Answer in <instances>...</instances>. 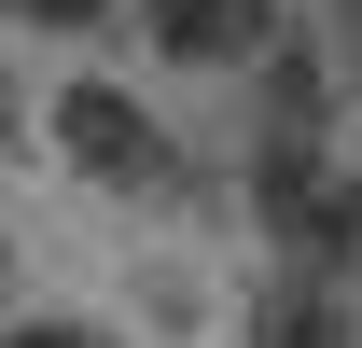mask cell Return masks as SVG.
<instances>
[{
  "label": "cell",
  "mask_w": 362,
  "mask_h": 348,
  "mask_svg": "<svg viewBox=\"0 0 362 348\" xmlns=\"http://www.w3.org/2000/svg\"><path fill=\"white\" fill-rule=\"evenodd\" d=\"M251 195H265V237L293 251V279H334L362 251V168H334L320 139H251Z\"/></svg>",
  "instance_id": "1"
},
{
  "label": "cell",
  "mask_w": 362,
  "mask_h": 348,
  "mask_svg": "<svg viewBox=\"0 0 362 348\" xmlns=\"http://www.w3.org/2000/svg\"><path fill=\"white\" fill-rule=\"evenodd\" d=\"M42 126H56V153H70L98 195H181L168 126H153L126 84H98V70H84V84H56V98H42Z\"/></svg>",
  "instance_id": "2"
},
{
  "label": "cell",
  "mask_w": 362,
  "mask_h": 348,
  "mask_svg": "<svg viewBox=\"0 0 362 348\" xmlns=\"http://www.w3.org/2000/svg\"><path fill=\"white\" fill-rule=\"evenodd\" d=\"M139 28L168 70H251L279 42V0H139Z\"/></svg>",
  "instance_id": "3"
},
{
  "label": "cell",
  "mask_w": 362,
  "mask_h": 348,
  "mask_svg": "<svg viewBox=\"0 0 362 348\" xmlns=\"http://www.w3.org/2000/svg\"><path fill=\"white\" fill-rule=\"evenodd\" d=\"M251 348H349L334 279H265V293H251Z\"/></svg>",
  "instance_id": "4"
},
{
  "label": "cell",
  "mask_w": 362,
  "mask_h": 348,
  "mask_svg": "<svg viewBox=\"0 0 362 348\" xmlns=\"http://www.w3.org/2000/svg\"><path fill=\"white\" fill-rule=\"evenodd\" d=\"M112 0H0V28H98Z\"/></svg>",
  "instance_id": "5"
},
{
  "label": "cell",
  "mask_w": 362,
  "mask_h": 348,
  "mask_svg": "<svg viewBox=\"0 0 362 348\" xmlns=\"http://www.w3.org/2000/svg\"><path fill=\"white\" fill-rule=\"evenodd\" d=\"M0 348H126V335H98V320H14Z\"/></svg>",
  "instance_id": "6"
},
{
  "label": "cell",
  "mask_w": 362,
  "mask_h": 348,
  "mask_svg": "<svg viewBox=\"0 0 362 348\" xmlns=\"http://www.w3.org/2000/svg\"><path fill=\"white\" fill-rule=\"evenodd\" d=\"M0 126H14V98H0Z\"/></svg>",
  "instance_id": "7"
},
{
  "label": "cell",
  "mask_w": 362,
  "mask_h": 348,
  "mask_svg": "<svg viewBox=\"0 0 362 348\" xmlns=\"http://www.w3.org/2000/svg\"><path fill=\"white\" fill-rule=\"evenodd\" d=\"M0 265H14V251H0Z\"/></svg>",
  "instance_id": "8"
}]
</instances>
